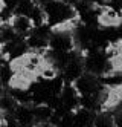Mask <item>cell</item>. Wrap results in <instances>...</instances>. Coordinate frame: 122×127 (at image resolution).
<instances>
[{
    "label": "cell",
    "mask_w": 122,
    "mask_h": 127,
    "mask_svg": "<svg viewBox=\"0 0 122 127\" xmlns=\"http://www.w3.org/2000/svg\"><path fill=\"white\" fill-rule=\"evenodd\" d=\"M44 12L46 25L49 28L58 26L66 22H72L78 19V12L75 9V6L63 2V0H53L50 3H46L41 6Z\"/></svg>",
    "instance_id": "1"
},
{
    "label": "cell",
    "mask_w": 122,
    "mask_h": 127,
    "mask_svg": "<svg viewBox=\"0 0 122 127\" xmlns=\"http://www.w3.org/2000/svg\"><path fill=\"white\" fill-rule=\"evenodd\" d=\"M72 84H73L75 89H76L79 96H93L95 92L99 89V86H101V80H99V77L93 75V74H89V72L84 70L76 80L72 81Z\"/></svg>",
    "instance_id": "2"
},
{
    "label": "cell",
    "mask_w": 122,
    "mask_h": 127,
    "mask_svg": "<svg viewBox=\"0 0 122 127\" xmlns=\"http://www.w3.org/2000/svg\"><path fill=\"white\" fill-rule=\"evenodd\" d=\"M9 25L14 29V32L22 38L29 35L34 29V25L29 19V15H22V14H12V17L9 19Z\"/></svg>",
    "instance_id": "3"
},
{
    "label": "cell",
    "mask_w": 122,
    "mask_h": 127,
    "mask_svg": "<svg viewBox=\"0 0 122 127\" xmlns=\"http://www.w3.org/2000/svg\"><path fill=\"white\" fill-rule=\"evenodd\" d=\"M17 104L18 103L15 101V98L6 90V92L0 96V113H12L14 109L17 107Z\"/></svg>",
    "instance_id": "4"
},
{
    "label": "cell",
    "mask_w": 122,
    "mask_h": 127,
    "mask_svg": "<svg viewBox=\"0 0 122 127\" xmlns=\"http://www.w3.org/2000/svg\"><path fill=\"white\" fill-rule=\"evenodd\" d=\"M37 6L35 0H18L15 3L12 14H22V15H29L32 12V9Z\"/></svg>",
    "instance_id": "5"
},
{
    "label": "cell",
    "mask_w": 122,
    "mask_h": 127,
    "mask_svg": "<svg viewBox=\"0 0 122 127\" xmlns=\"http://www.w3.org/2000/svg\"><path fill=\"white\" fill-rule=\"evenodd\" d=\"M63 2L69 3V5H72V6H76L78 3H81V2H82V0H63Z\"/></svg>",
    "instance_id": "6"
},
{
    "label": "cell",
    "mask_w": 122,
    "mask_h": 127,
    "mask_svg": "<svg viewBox=\"0 0 122 127\" xmlns=\"http://www.w3.org/2000/svg\"><path fill=\"white\" fill-rule=\"evenodd\" d=\"M50 2H53V0H35V3L40 5V6H43V5H46V3H50Z\"/></svg>",
    "instance_id": "7"
},
{
    "label": "cell",
    "mask_w": 122,
    "mask_h": 127,
    "mask_svg": "<svg viewBox=\"0 0 122 127\" xmlns=\"http://www.w3.org/2000/svg\"><path fill=\"white\" fill-rule=\"evenodd\" d=\"M5 92H6V90H5V86H2V84H0V96H2Z\"/></svg>",
    "instance_id": "8"
}]
</instances>
